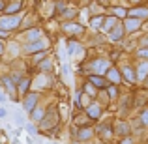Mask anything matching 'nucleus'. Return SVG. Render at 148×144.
Wrapping results in <instances>:
<instances>
[{
  "instance_id": "obj_1",
  "label": "nucleus",
  "mask_w": 148,
  "mask_h": 144,
  "mask_svg": "<svg viewBox=\"0 0 148 144\" xmlns=\"http://www.w3.org/2000/svg\"><path fill=\"white\" fill-rule=\"evenodd\" d=\"M19 25V19L15 17H6V19H0V26H4V28H13V26Z\"/></svg>"
},
{
  "instance_id": "obj_2",
  "label": "nucleus",
  "mask_w": 148,
  "mask_h": 144,
  "mask_svg": "<svg viewBox=\"0 0 148 144\" xmlns=\"http://www.w3.org/2000/svg\"><path fill=\"white\" fill-rule=\"evenodd\" d=\"M36 101H38V96L36 94H30L28 97H26V101H25V109L28 112H32V109H34V105H36Z\"/></svg>"
},
{
  "instance_id": "obj_3",
  "label": "nucleus",
  "mask_w": 148,
  "mask_h": 144,
  "mask_svg": "<svg viewBox=\"0 0 148 144\" xmlns=\"http://www.w3.org/2000/svg\"><path fill=\"white\" fill-rule=\"evenodd\" d=\"M146 73H148V62H143L141 68H139V79H143Z\"/></svg>"
},
{
  "instance_id": "obj_4",
  "label": "nucleus",
  "mask_w": 148,
  "mask_h": 144,
  "mask_svg": "<svg viewBox=\"0 0 148 144\" xmlns=\"http://www.w3.org/2000/svg\"><path fill=\"white\" fill-rule=\"evenodd\" d=\"M43 47H45L43 41H40V43H34V45H28V53H36L38 49H43Z\"/></svg>"
},
{
  "instance_id": "obj_5",
  "label": "nucleus",
  "mask_w": 148,
  "mask_h": 144,
  "mask_svg": "<svg viewBox=\"0 0 148 144\" xmlns=\"http://www.w3.org/2000/svg\"><path fill=\"white\" fill-rule=\"evenodd\" d=\"M111 38H112V40H120V38H122V26H120V25L116 26V30L112 32V36H111Z\"/></svg>"
},
{
  "instance_id": "obj_6",
  "label": "nucleus",
  "mask_w": 148,
  "mask_h": 144,
  "mask_svg": "<svg viewBox=\"0 0 148 144\" xmlns=\"http://www.w3.org/2000/svg\"><path fill=\"white\" fill-rule=\"evenodd\" d=\"M64 28L66 30H73V32H83V26H79V25H77V26L75 25H66Z\"/></svg>"
},
{
  "instance_id": "obj_7",
  "label": "nucleus",
  "mask_w": 148,
  "mask_h": 144,
  "mask_svg": "<svg viewBox=\"0 0 148 144\" xmlns=\"http://www.w3.org/2000/svg\"><path fill=\"white\" fill-rule=\"evenodd\" d=\"M88 114L94 116V118H98V116H99V109L98 107H90V109H88Z\"/></svg>"
},
{
  "instance_id": "obj_8",
  "label": "nucleus",
  "mask_w": 148,
  "mask_h": 144,
  "mask_svg": "<svg viewBox=\"0 0 148 144\" xmlns=\"http://www.w3.org/2000/svg\"><path fill=\"white\" fill-rule=\"evenodd\" d=\"M127 26H130V30H135V28H139V26H141V23L135 21V19H130V25H127Z\"/></svg>"
},
{
  "instance_id": "obj_9",
  "label": "nucleus",
  "mask_w": 148,
  "mask_h": 144,
  "mask_svg": "<svg viewBox=\"0 0 148 144\" xmlns=\"http://www.w3.org/2000/svg\"><path fill=\"white\" fill-rule=\"evenodd\" d=\"M131 15H139V17H145V15H148V10H133V11H131Z\"/></svg>"
},
{
  "instance_id": "obj_10",
  "label": "nucleus",
  "mask_w": 148,
  "mask_h": 144,
  "mask_svg": "<svg viewBox=\"0 0 148 144\" xmlns=\"http://www.w3.org/2000/svg\"><path fill=\"white\" fill-rule=\"evenodd\" d=\"M105 62L103 60H98V62H96V66H94V69H96V71H103V69H105Z\"/></svg>"
},
{
  "instance_id": "obj_11",
  "label": "nucleus",
  "mask_w": 148,
  "mask_h": 144,
  "mask_svg": "<svg viewBox=\"0 0 148 144\" xmlns=\"http://www.w3.org/2000/svg\"><path fill=\"white\" fill-rule=\"evenodd\" d=\"M19 8H21V2H13V4H10L8 11H15V10H19Z\"/></svg>"
},
{
  "instance_id": "obj_12",
  "label": "nucleus",
  "mask_w": 148,
  "mask_h": 144,
  "mask_svg": "<svg viewBox=\"0 0 148 144\" xmlns=\"http://www.w3.org/2000/svg\"><path fill=\"white\" fill-rule=\"evenodd\" d=\"M92 81H94L96 86H103V79H99V77H92Z\"/></svg>"
},
{
  "instance_id": "obj_13",
  "label": "nucleus",
  "mask_w": 148,
  "mask_h": 144,
  "mask_svg": "<svg viewBox=\"0 0 148 144\" xmlns=\"http://www.w3.org/2000/svg\"><path fill=\"white\" fill-rule=\"evenodd\" d=\"M38 36H40V30H34V32H30V34H28V38H30V40H36Z\"/></svg>"
},
{
  "instance_id": "obj_14",
  "label": "nucleus",
  "mask_w": 148,
  "mask_h": 144,
  "mask_svg": "<svg viewBox=\"0 0 148 144\" xmlns=\"http://www.w3.org/2000/svg\"><path fill=\"white\" fill-rule=\"evenodd\" d=\"M88 135H92V131H81V135H79V139H86Z\"/></svg>"
},
{
  "instance_id": "obj_15",
  "label": "nucleus",
  "mask_w": 148,
  "mask_h": 144,
  "mask_svg": "<svg viewBox=\"0 0 148 144\" xmlns=\"http://www.w3.org/2000/svg\"><path fill=\"white\" fill-rule=\"evenodd\" d=\"M41 69H51V62H49V60L43 62V64H41Z\"/></svg>"
},
{
  "instance_id": "obj_16",
  "label": "nucleus",
  "mask_w": 148,
  "mask_h": 144,
  "mask_svg": "<svg viewBox=\"0 0 148 144\" xmlns=\"http://www.w3.org/2000/svg\"><path fill=\"white\" fill-rule=\"evenodd\" d=\"M143 122H145L146 126H148V111H145V112H143Z\"/></svg>"
},
{
  "instance_id": "obj_17",
  "label": "nucleus",
  "mask_w": 148,
  "mask_h": 144,
  "mask_svg": "<svg viewBox=\"0 0 148 144\" xmlns=\"http://www.w3.org/2000/svg\"><path fill=\"white\" fill-rule=\"evenodd\" d=\"M4 83H6V86L10 88V90H13V84H11V81H10V79H4Z\"/></svg>"
},
{
  "instance_id": "obj_18",
  "label": "nucleus",
  "mask_w": 148,
  "mask_h": 144,
  "mask_svg": "<svg viewBox=\"0 0 148 144\" xmlns=\"http://www.w3.org/2000/svg\"><path fill=\"white\" fill-rule=\"evenodd\" d=\"M124 73H126V75H127V77H130V81H131V79H133V73H131V69H124Z\"/></svg>"
},
{
  "instance_id": "obj_19",
  "label": "nucleus",
  "mask_w": 148,
  "mask_h": 144,
  "mask_svg": "<svg viewBox=\"0 0 148 144\" xmlns=\"http://www.w3.org/2000/svg\"><path fill=\"white\" fill-rule=\"evenodd\" d=\"M26 131H28V133H36V127L34 126H26Z\"/></svg>"
},
{
  "instance_id": "obj_20",
  "label": "nucleus",
  "mask_w": 148,
  "mask_h": 144,
  "mask_svg": "<svg viewBox=\"0 0 148 144\" xmlns=\"http://www.w3.org/2000/svg\"><path fill=\"white\" fill-rule=\"evenodd\" d=\"M139 54H141V56H146V58H148V49H143Z\"/></svg>"
},
{
  "instance_id": "obj_21",
  "label": "nucleus",
  "mask_w": 148,
  "mask_h": 144,
  "mask_svg": "<svg viewBox=\"0 0 148 144\" xmlns=\"http://www.w3.org/2000/svg\"><path fill=\"white\" fill-rule=\"evenodd\" d=\"M26 84H28V81L25 79V81H23V83H21V90H25V88H26Z\"/></svg>"
},
{
  "instance_id": "obj_22",
  "label": "nucleus",
  "mask_w": 148,
  "mask_h": 144,
  "mask_svg": "<svg viewBox=\"0 0 148 144\" xmlns=\"http://www.w3.org/2000/svg\"><path fill=\"white\" fill-rule=\"evenodd\" d=\"M6 116V109H0V118H4Z\"/></svg>"
},
{
  "instance_id": "obj_23",
  "label": "nucleus",
  "mask_w": 148,
  "mask_h": 144,
  "mask_svg": "<svg viewBox=\"0 0 148 144\" xmlns=\"http://www.w3.org/2000/svg\"><path fill=\"white\" fill-rule=\"evenodd\" d=\"M2 99H4V96H2V94H0V101H2Z\"/></svg>"
},
{
  "instance_id": "obj_24",
  "label": "nucleus",
  "mask_w": 148,
  "mask_h": 144,
  "mask_svg": "<svg viewBox=\"0 0 148 144\" xmlns=\"http://www.w3.org/2000/svg\"><path fill=\"white\" fill-rule=\"evenodd\" d=\"M0 8H4V2H0Z\"/></svg>"
},
{
  "instance_id": "obj_25",
  "label": "nucleus",
  "mask_w": 148,
  "mask_h": 144,
  "mask_svg": "<svg viewBox=\"0 0 148 144\" xmlns=\"http://www.w3.org/2000/svg\"><path fill=\"white\" fill-rule=\"evenodd\" d=\"M146 45H148V38H146Z\"/></svg>"
},
{
  "instance_id": "obj_26",
  "label": "nucleus",
  "mask_w": 148,
  "mask_h": 144,
  "mask_svg": "<svg viewBox=\"0 0 148 144\" xmlns=\"http://www.w3.org/2000/svg\"><path fill=\"white\" fill-rule=\"evenodd\" d=\"M75 144H77V142H75Z\"/></svg>"
}]
</instances>
